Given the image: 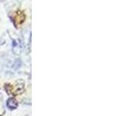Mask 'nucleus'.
Returning a JSON list of instances; mask_svg holds the SVG:
<instances>
[{
    "instance_id": "f257e3e1",
    "label": "nucleus",
    "mask_w": 128,
    "mask_h": 116,
    "mask_svg": "<svg viewBox=\"0 0 128 116\" xmlns=\"http://www.w3.org/2000/svg\"><path fill=\"white\" fill-rule=\"evenodd\" d=\"M4 88L9 95H20L24 92V82L22 80H18L14 84L7 83L4 85Z\"/></svg>"
},
{
    "instance_id": "f03ea898",
    "label": "nucleus",
    "mask_w": 128,
    "mask_h": 116,
    "mask_svg": "<svg viewBox=\"0 0 128 116\" xmlns=\"http://www.w3.org/2000/svg\"><path fill=\"white\" fill-rule=\"evenodd\" d=\"M26 19V15L24 14L23 11H16L13 14V17H12V21H13L14 25L16 28H19V26L21 25Z\"/></svg>"
},
{
    "instance_id": "7ed1b4c3",
    "label": "nucleus",
    "mask_w": 128,
    "mask_h": 116,
    "mask_svg": "<svg viewBox=\"0 0 128 116\" xmlns=\"http://www.w3.org/2000/svg\"><path fill=\"white\" fill-rule=\"evenodd\" d=\"M23 49L22 42L19 38H12V50L16 55H19Z\"/></svg>"
},
{
    "instance_id": "20e7f679",
    "label": "nucleus",
    "mask_w": 128,
    "mask_h": 116,
    "mask_svg": "<svg viewBox=\"0 0 128 116\" xmlns=\"http://www.w3.org/2000/svg\"><path fill=\"white\" fill-rule=\"evenodd\" d=\"M6 105L7 107L9 108L10 110H14L18 108V101L14 99V98H9L8 100H7V103H6Z\"/></svg>"
},
{
    "instance_id": "39448f33",
    "label": "nucleus",
    "mask_w": 128,
    "mask_h": 116,
    "mask_svg": "<svg viewBox=\"0 0 128 116\" xmlns=\"http://www.w3.org/2000/svg\"><path fill=\"white\" fill-rule=\"evenodd\" d=\"M21 66H22V61H21L19 58H16V59H14V60L13 67H12V69L18 70V69H19Z\"/></svg>"
},
{
    "instance_id": "423d86ee",
    "label": "nucleus",
    "mask_w": 128,
    "mask_h": 116,
    "mask_svg": "<svg viewBox=\"0 0 128 116\" xmlns=\"http://www.w3.org/2000/svg\"><path fill=\"white\" fill-rule=\"evenodd\" d=\"M2 1H3V0H0V2H2Z\"/></svg>"
}]
</instances>
